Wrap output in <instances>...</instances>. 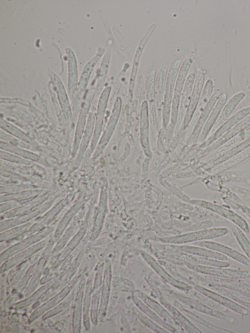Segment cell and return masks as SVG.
<instances>
[{
  "instance_id": "obj_3",
  "label": "cell",
  "mask_w": 250,
  "mask_h": 333,
  "mask_svg": "<svg viewBox=\"0 0 250 333\" xmlns=\"http://www.w3.org/2000/svg\"><path fill=\"white\" fill-rule=\"evenodd\" d=\"M195 58V55H191L185 59L181 64L177 75L171 105L170 121L171 125L174 127L177 124L180 99L188 73Z\"/></svg>"
},
{
  "instance_id": "obj_19",
  "label": "cell",
  "mask_w": 250,
  "mask_h": 333,
  "mask_svg": "<svg viewBox=\"0 0 250 333\" xmlns=\"http://www.w3.org/2000/svg\"><path fill=\"white\" fill-rule=\"evenodd\" d=\"M249 138H250V128L243 131L210 151V152L204 158V160L207 162L213 160L224 155Z\"/></svg>"
},
{
  "instance_id": "obj_44",
  "label": "cell",
  "mask_w": 250,
  "mask_h": 333,
  "mask_svg": "<svg viewBox=\"0 0 250 333\" xmlns=\"http://www.w3.org/2000/svg\"><path fill=\"white\" fill-rule=\"evenodd\" d=\"M110 57L109 50L107 51V53L105 55L99 70L98 80L97 82V85L95 93H99L101 89H102L104 82L106 77V75L108 70L109 61Z\"/></svg>"
},
{
  "instance_id": "obj_8",
  "label": "cell",
  "mask_w": 250,
  "mask_h": 333,
  "mask_svg": "<svg viewBox=\"0 0 250 333\" xmlns=\"http://www.w3.org/2000/svg\"><path fill=\"white\" fill-rule=\"evenodd\" d=\"M156 71H150L146 82V93L150 127L154 135L156 137L159 131L157 118L155 95Z\"/></svg>"
},
{
  "instance_id": "obj_21",
  "label": "cell",
  "mask_w": 250,
  "mask_h": 333,
  "mask_svg": "<svg viewBox=\"0 0 250 333\" xmlns=\"http://www.w3.org/2000/svg\"><path fill=\"white\" fill-rule=\"evenodd\" d=\"M220 92L216 91L214 92L205 109L199 117L197 121L193 130L188 140V145H191L194 143L198 139L202 129L211 113L214 105H215L219 96Z\"/></svg>"
},
{
  "instance_id": "obj_50",
  "label": "cell",
  "mask_w": 250,
  "mask_h": 333,
  "mask_svg": "<svg viewBox=\"0 0 250 333\" xmlns=\"http://www.w3.org/2000/svg\"><path fill=\"white\" fill-rule=\"evenodd\" d=\"M247 182H248V184L250 185V179H248L247 180Z\"/></svg>"
},
{
  "instance_id": "obj_5",
  "label": "cell",
  "mask_w": 250,
  "mask_h": 333,
  "mask_svg": "<svg viewBox=\"0 0 250 333\" xmlns=\"http://www.w3.org/2000/svg\"><path fill=\"white\" fill-rule=\"evenodd\" d=\"M187 272L194 280L212 283L250 295V285L236 279L202 274L189 269Z\"/></svg>"
},
{
  "instance_id": "obj_12",
  "label": "cell",
  "mask_w": 250,
  "mask_h": 333,
  "mask_svg": "<svg viewBox=\"0 0 250 333\" xmlns=\"http://www.w3.org/2000/svg\"><path fill=\"white\" fill-rule=\"evenodd\" d=\"M192 245L216 251L233 259L245 266H250V260L246 255L232 248L221 243L205 240L194 242L192 243Z\"/></svg>"
},
{
  "instance_id": "obj_38",
  "label": "cell",
  "mask_w": 250,
  "mask_h": 333,
  "mask_svg": "<svg viewBox=\"0 0 250 333\" xmlns=\"http://www.w3.org/2000/svg\"><path fill=\"white\" fill-rule=\"evenodd\" d=\"M77 278H74L67 287H66L61 292H60L54 298L48 301L46 303L44 304L40 308L38 309L35 312H33L32 315L31 316L30 320L33 321L42 313L44 312L45 311L52 308L54 306L58 304L62 299L69 292V291L72 288L73 286L75 284Z\"/></svg>"
},
{
  "instance_id": "obj_14",
  "label": "cell",
  "mask_w": 250,
  "mask_h": 333,
  "mask_svg": "<svg viewBox=\"0 0 250 333\" xmlns=\"http://www.w3.org/2000/svg\"><path fill=\"white\" fill-rule=\"evenodd\" d=\"M191 285L196 291L211 298L233 312L244 315L249 313V311L244 307L224 295L194 282H193Z\"/></svg>"
},
{
  "instance_id": "obj_30",
  "label": "cell",
  "mask_w": 250,
  "mask_h": 333,
  "mask_svg": "<svg viewBox=\"0 0 250 333\" xmlns=\"http://www.w3.org/2000/svg\"><path fill=\"white\" fill-rule=\"evenodd\" d=\"M213 89V82L211 79H209L205 84L198 105L188 126L194 127L212 95Z\"/></svg>"
},
{
  "instance_id": "obj_6",
  "label": "cell",
  "mask_w": 250,
  "mask_h": 333,
  "mask_svg": "<svg viewBox=\"0 0 250 333\" xmlns=\"http://www.w3.org/2000/svg\"><path fill=\"white\" fill-rule=\"evenodd\" d=\"M192 203L199 207L213 211L238 226L244 232L249 234L250 228L246 220L234 211L224 207L204 200H194Z\"/></svg>"
},
{
  "instance_id": "obj_33",
  "label": "cell",
  "mask_w": 250,
  "mask_h": 333,
  "mask_svg": "<svg viewBox=\"0 0 250 333\" xmlns=\"http://www.w3.org/2000/svg\"><path fill=\"white\" fill-rule=\"evenodd\" d=\"M177 249L182 252L195 255L213 258L224 261H227L228 260V257L226 255L216 251L199 246H178Z\"/></svg>"
},
{
  "instance_id": "obj_1",
  "label": "cell",
  "mask_w": 250,
  "mask_h": 333,
  "mask_svg": "<svg viewBox=\"0 0 250 333\" xmlns=\"http://www.w3.org/2000/svg\"><path fill=\"white\" fill-rule=\"evenodd\" d=\"M182 64L181 59L175 60L168 70L166 83L163 111L162 127L166 129L170 121L171 109L177 75Z\"/></svg>"
},
{
  "instance_id": "obj_26",
  "label": "cell",
  "mask_w": 250,
  "mask_h": 333,
  "mask_svg": "<svg viewBox=\"0 0 250 333\" xmlns=\"http://www.w3.org/2000/svg\"><path fill=\"white\" fill-rule=\"evenodd\" d=\"M193 282L205 287L231 300L245 304H250V295L212 283L197 280H194Z\"/></svg>"
},
{
  "instance_id": "obj_39",
  "label": "cell",
  "mask_w": 250,
  "mask_h": 333,
  "mask_svg": "<svg viewBox=\"0 0 250 333\" xmlns=\"http://www.w3.org/2000/svg\"><path fill=\"white\" fill-rule=\"evenodd\" d=\"M130 309L132 313L143 324L153 332L161 333H169L166 329H164L150 318L135 305H131Z\"/></svg>"
},
{
  "instance_id": "obj_15",
  "label": "cell",
  "mask_w": 250,
  "mask_h": 333,
  "mask_svg": "<svg viewBox=\"0 0 250 333\" xmlns=\"http://www.w3.org/2000/svg\"><path fill=\"white\" fill-rule=\"evenodd\" d=\"M250 114V106L245 107L236 112L229 118L217 131L206 139L201 146L206 147L210 146Z\"/></svg>"
},
{
  "instance_id": "obj_16",
  "label": "cell",
  "mask_w": 250,
  "mask_h": 333,
  "mask_svg": "<svg viewBox=\"0 0 250 333\" xmlns=\"http://www.w3.org/2000/svg\"><path fill=\"white\" fill-rule=\"evenodd\" d=\"M111 90V87L110 86H106L104 89L100 97L97 106V114L95 117L92 146H95L101 135L105 110Z\"/></svg>"
},
{
  "instance_id": "obj_18",
  "label": "cell",
  "mask_w": 250,
  "mask_h": 333,
  "mask_svg": "<svg viewBox=\"0 0 250 333\" xmlns=\"http://www.w3.org/2000/svg\"><path fill=\"white\" fill-rule=\"evenodd\" d=\"M150 125L148 104L147 101H144L141 104L140 109V143L145 154L148 157H151L152 155L149 141Z\"/></svg>"
},
{
  "instance_id": "obj_42",
  "label": "cell",
  "mask_w": 250,
  "mask_h": 333,
  "mask_svg": "<svg viewBox=\"0 0 250 333\" xmlns=\"http://www.w3.org/2000/svg\"><path fill=\"white\" fill-rule=\"evenodd\" d=\"M155 28V24H152L149 27L148 31L146 33V35L142 38V39L141 41L140 44H139V46L138 47V48H137L136 52V55H135V56L134 58V62H133V68H132V74H131V79L132 78V77H134L135 76V74H136V71H137L140 57L141 55V53L142 52V51L143 50V48H144L146 43V42L148 41V39L149 38L150 36L151 35L152 33H153Z\"/></svg>"
},
{
  "instance_id": "obj_7",
  "label": "cell",
  "mask_w": 250,
  "mask_h": 333,
  "mask_svg": "<svg viewBox=\"0 0 250 333\" xmlns=\"http://www.w3.org/2000/svg\"><path fill=\"white\" fill-rule=\"evenodd\" d=\"M134 295L140 298L147 306L156 312L166 323L175 329L177 332L184 333L185 330L176 320L167 309L161 303L152 299L145 293L136 291Z\"/></svg>"
},
{
  "instance_id": "obj_47",
  "label": "cell",
  "mask_w": 250,
  "mask_h": 333,
  "mask_svg": "<svg viewBox=\"0 0 250 333\" xmlns=\"http://www.w3.org/2000/svg\"><path fill=\"white\" fill-rule=\"evenodd\" d=\"M52 285V283H50L47 285L44 286L43 287L40 288L36 293H35L33 295L28 298V299L19 303H20V305L17 304V306L20 308V307H24L30 305L37 300V299L39 298L42 294L44 293L45 292V291L48 289L49 288V287Z\"/></svg>"
},
{
  "instance_id": "obj_4",
  "label": "cell",
  "mask_w": 250,
  "mask_h": 333,
  "mask_svg": "<svg viewBox=\"0 0 250 333\" xmlns=\"http://www.w3.org/2000/svg\"><path fill=\"white\" fill-rule=\"evenodd\" d=\"M187 268L202 274L236 280L246 279L250 276V271L248 270H238L227 267H220L192 264L185 262Z\"/></svg>"
},
{
  "instance_id": "obj_23",
  "label": "cell",
  "mask_w": 250,
  "mask_h": 333,
  "mask_svg": "<svg viewBox=\"0 0 250 333\" xmlns=\"http://www.w3.org/2000/svg\"><path fill=\"white\" fill-rule=\"evenodd\" d=\"M195 77V72L190 73L188 76L185 83L178 109L177 122L178 128H180L182 125L183 126L184 120L189 105Z\"/></svg>"
},
{
  "instance_id": "obj_13",
  "label": "cell",
  "mask_w": 250,
  "mask_h": 333,
  "mask_svg": "<svg viewBox=\"0 0 250 333\" xmlns=\"http://www.w3.org/2000/svg\"><path fill=\"white\" fill-rule=\"evenodd\" d=\"M143 257L152 269L166 282L182 291L192 289V286L186 282L178 279L169 273L163 267L152 257L145 253Z\"/></svg>"
},
{
  "instance_id": "obj_40",
  "label": "cell",
  "mask_w": 250,
  "mask_h": 333,
  "mask_svg": "<svg viewBox=\"0 0 250 333\" xmlns=\"http://www.w3.org/2000/svg\"><path fill=\"white\" fill-rule=\"evenodd\" d=\"M228 223L237 242L250 260V241L238 226L230 221H228Z\"/></svg>"
},
{
  "instance_id": "obj_2",
  "label": "cell",
  "mask_w": 250,
  "mask_h": 333,
  "mask_svg": "<svg viewBox=\"0 0 250 333\" xmlns=\"http://www.w3.org/2000/svg\"><path fill=\"white\" fill-rule=\"evenodd\" d=\"M229 230L226 228H215L195 231L184 234L161 239L165 243L179 244L205 241L226 235Z\"/></svg>"
},
{
  "instance_id": "obj_37",
  "label": "cell",
  "mask_w": 250,
  "mask_h": 333,
  "mask_svg": "<svg viewBox=\"0 0 250 333\" xmlns=\"http://www.w3.org/2000/svg\"><path fill=\"white\" fill-rule=\"evenodd\" d=\"M132 300L135 305L144 313L158 325L166 329L169 332H177L176 330L166 323L159 315L147 306L140 298L133 295Z\"/></svg>"
},
{
  "instance_id": "obj_43",
  "label": "cell",
  "mask_w": 250,
  "mask_h": 333,
  "mask_svg": "<svg viewBox=\"0 0 250 333\" xmlns=\"http://www.w3.org/2000/svg\"><path fill=\"white\" fill-rule=\"evenodd\" d=\"M250 146V138L240 144L232 149L226 152L221 156L213 160L212 162V166H216L220 163L227 160L233 155L242 151Z\"/></svg>"
},
{
  "instance_id": "obj_24",
  "label": "cell",
  "mask_w": 250,
  "mask_h": 333,
  "mask_svg": "<svg viewBox=\"0 0 250 333\" xmlns=\"http://www.w3.org/2000/svg\"><path fill=\"white\" fill-rule=\"evenodd\" d=\"M68 61V95L71 101L74 98L78 85V71L75 55L70 48L65 49Z\"/></svg>"
},
{
  "instance_id": "obj_34",
  "label": "cell",
  "mask_w": 250,
  "mask_h": 333,
  "mask_svg": "<svg viewBox=\"0 0 250 333\" xmlns=\"http://www.w3.org/2000/svg\"><path fill=\"white\" fill-rule=\"evenodd\" d=\"M172 292L176 297H177V298L184 300L196 311L221 319L228 321L230 323H233L234 321V319L233 317L224 314L223 312L215 310L212 308L202 305L174 291Z\"/></svg>"
},
{
  "instance_id": "obj_32",
  "label": "cell",
  "mask_w": 250,
  "mask_h": 333,
  "mask_svg": "<svg viewBox=\"0 0 250 333\" xmlns=\"http://www.w3.org/2000/svg\"><path fill=\"white\" fill-rule=\"evenodd\" d=\"M111 279V269L110 263H107L104 274L103 287L102 289L101 302L99 311L100 320L104 317L108 305Z\"/></svg>"
},
{
  "instance_id": "obj_31",
  "label": "cell",
  "mask_w": 250,
  "mask_h": 333,
  "mask_svg": "<svg viewBox=\"0 0 250 333\" xmlns=\"http://www.w3.org/2000/svg\"><path fill=\"white\" fill-rule=\"evenodd\" d=\"M176 293L215 310L222 312H226L228 311V308L225 306L195 290H192L191 289L186 291H183L182 293Z\"/></svg>"
},
{
  "instance_id": "obj_29",
  "label": "cell",
  "mask_w": 250,
  "mask_h": 333,
  "mask_svg": "<svg viewBox=\"0 0 250 333\" xmlns=\"http://www.w3.org/2000/svg\"><path fill=\"white\" fill-rule=\"evenodd\" d=\"M176 256L178 259L192 264L227 268L230 266V263L228 261L195 255L183 252L178 253Z\"/></svg>"
},
{
  "instance_id": "obj_22",
  "label": "cell",
  "mask_w": 250,
  "mask_h": 333,
  "mask_svg": "<svg viewBox=\"0 0 250 333\" xmlns=\"http://www.w3.org/2000/svg\"><path fill=\"white\" fill-rule=\"evenodd\" d=\"M122 106V101L118 97L114 104L112 112L98 144L99 150L103 149L108 143L119 120Z\"/></svg>"
},
{
  "instance_id": "obj_48",
  "label": "cell",
  "mask_w": 250,
  "mask_h": 333,
  "mask_svg": "<svg viewBox=\"0 0 250 333\" xmlns=\"http://www.w3.org/2000/svg\"><path fill=\"white\" fill-rule=\"evenodd\" d=\"M239 208L247 217L250 219V208L243 205H239Z\"/></svg>"
},
{
  "instance_id": "obj_20",
  "label": "cell",
  "mask_w": 250,
  "mask_h": 333,
  "mask_svg": "<svg viewBox=\"0 0 250 333\" xmlns=\"http://www.w3.org/2000/svg\"><path fill=\"white\" fill-rule=\"evenodd\" d=\"M104 51L102 50L95 56L91 59L85 64L81 74L77 90V94L74 100V104H81L83 99L84 94L86 89L91 73L96 64L102 55Z\"/></svg>"
},
{
  "instance_id": "obj_35",
  "label": "cell",
  "mask_w": 250,
  "mask_h": 333,
  "mask_svg": "<svg viewBox=\"0 0 250 333\" xmlns=\"http://www.w3.org/2000/svg\"><path fill=\"white\" fill-rule=\"evenodd\" d=\"M162 304L167 309L176 320L187 332L190 333H203L179 309L167 303H163Z\"/></svg>"
},
{
  "instance_id": "obj_25",
  "label": "cell",
  "mask_w": 250,
  "mask_h": 333,
  "mask_svg": "<svg viewBox=\"0 0 250 333\" xmlns=\"http://www.w3.org/2000/svg\"><path fill=\"white\" fill-rule=\"evenodd\" d=\"M245 93L240 92L233 95L225 104L217 120L210 130L208 136L217 131L229 119V117L237 105L245 97Z\"/></svg>"
},
{
  "instance_id": "obj_17",
  "label": "cell",
  "mask_w": 250,
  "mask_h": 333,
  "mask_svg": "<svg viewBox=\"0 0 250 333\" xmlns=\"http://www.w3.org/2000/svg\"><path fill=\"white\" fill-rule=\"evenodd\" d=\"M167 67H163L156 77L155 95L157 118L159 126L162 127L164 94L168 72Z\"/></svg>"
},
{
  "instance_id": "obj_41",
  "label": "cell",
  "mask_w": 250,
  "mask_h": 333,
  "mask_svg": "<svg viewBox=\"0 0 250 333\" xmlns=\"http://www.w3.org/2000/svg\"><path fill=\"white\" fill-rule=\"evenodd\" d=\"M0 127L8 133L23 141L31 143L33 140L21 130L2 118L0 119Z\"/></svg>"
},
{
  "instance_id": "obj_49",
  "label": "cell",
  "mask_w": 250,
  "mask_h": 333,
  "mask_svg": "<svg viewBox=\"0 0 250 333\" xmlns=\"http://www.w3.org/2000/svg\"><path fill=\"white\" fill-rule=\"evenodd\" d=\"M246 221H247V222H248V225H249V228H250V232H249V233H250V219L249 218H247Z\"/></svg>"
},
{
  "instance_id": "obj_46",
  "label": "cell",
  "mask_w": 250,
  "mask_h": 333,
  "mask_svg": "<svg viewBox=\"0 0 250 333\" xmlns=\"http://www.w3.org/2000/svg\"><path fill=\"white\" fill-rule=\"evenodd\" d=\"M188 315L189 317L192 318L195 321L199 322L213 331L219 333H233L230 331L216 326L201 318L194 313H192L188 312Z\"/></svg>"
},
{
  "instance_id": "obj_9",
  "label": "cell",
  "mask_w": 250,
  "mask_h": 333,
  "mask_svg": "<svg viewBox=\"0 0 250 333\" xmlns=\"http://www.w3.org/2000/svg\"><path fill=\"white\" fill-rule=\"evenodd\" d=\"M204 86V74L201 67L196 70L194 84L191 94L189 105L183 123V128L186 129L192 119L198 105Z\"/></svg>"
},
{
  "instance_id": "obj_28",
  "label": "cell",
  "mask_w": 250,
  "mask_h": 333,
  "mask_svg": "<svg viewBox=\"0 0 250 333\" xmlns=\"http://www.w3.org/2000/svg\"><path fill=\"white\" fill-rule=\"evenodd\" d=\"M250 127V114L245 117L230 129L228 130L218 140L207 147L206 152H210L223 143L234 137L240 132Z\"/></svg>"
},
{
  "instance_id": "obj_10",
  "label": "cell",
  "mask_w": 250,
  "mask_h": 333,
  "mask_svg": "<svg viewBox=\"0 0 250 333\" xmlns=\"http://www.w3.org/2000/svg\"><path fill=\"white\" fill-rule=\"evenodd\" d=\"M95 94V91L93 88L90 89L86 93L81 104L75 133L74 146L75 148L78 146L82 140L87 124V119L89 114V109Z\"/></svg>"
},
{
  "instance_id": "obj_27",
  "label": "cell",
  "mask_w": 250,
  "mask_h": 333,
  "mask_svg": "<svg viewBox=\"0 0 250 333\" xmlns=\"http://www.w3.org/2000/svg\"><path fill=\"white\" fill-rule=\"evenodd\" d=\"M227 99V95L225 93H222L220 95L197 140L199 143H202L206 140L210 129L225 105Z\"/></svg>"
},
{
  "instance_id": "obj_45",
  "label": "cell",
  "mask_w": 250,
  "mask_h": 333,
  "mask_svg": "<svg viewBox=\"0 0 250 333\" xmlns=\"http://www.w3.org/2000/svg\"><path fill=\"white\" fill-rule=\"evenodd\" d=\"M82 290L79 291L76 297L74 310L73 315V328L74 331L79 332L81 327V305L83 297Z\"/></svg>"
},
{
  "instance_id": "obj_36",
  "label": "cell",
  "mask_w": 250,
  "mask_h": 333,
  "mask_svg": "<svg viewBox=\"0 0 250 333\" xmlns=\"http://www.w3.org/2000/svg\"><path fill=\"white\" fill-rule=\"evenodd\" d=\"M250 157V146L227 160L215 166L211 170L212 173L225 171Z\"/></svg>"
},
{
  "instance_id": "obj_11",
  "label": "cell",
  "mask_w": 250,
  "mask_h": 333,
  "mask_svg": "<svg viewBox=\"0 0 250 333\" xmlns=\"http://www.w3.org/2000/svg\"><path fill=\"white\" fill-rule=\"evenodd\" d=\"M48 74L54 85L64 119L71 125L73 124V115L69 100L64 86L60 78L55 73L50 71Z\"/></svg>"
}]
</instances>
